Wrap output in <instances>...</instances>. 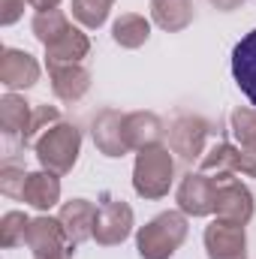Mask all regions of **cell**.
<instances>
[{"label": "cell", "instance_id": "obj_31", "mask_svg": "<svg viewBox=\"0 0 256 259\" xmlns=\"http://www.w3.org/2000/svg\"><path fill=\"white\" fill-rule=\"evenodd\" d=\"M36 259H72V250H64V253H52V256H36Z\"/></svg>", "mask_w": 256, "mask_h": 259}, {"label": "cell", "instance_id": "obj_26", "mask_svg": "<svg viewBox=\"0 0 256 259\" xmlns=\"http://www.w3.org/2000/svg\"><path fill=\"white\" fill-rule=\"evenodd\" d=\"M24 181H27L24 166L15 163V160H3V166H0V193L12 196V199H21Z\"/></svg>", "mask_w": 256, "mask_h": 259}, {"label": "cell", "instance_id": "obj_1", "mask_svg": "<svg viewBox=\"0 0 256 259\" xmlns=\"http://www.w3.org/2000/svg\"><path fill=\"white\" fill-rule=\"evenodd\" d=\"M190 223L184 211H163L136 229V250L142 259H172L187 241Z\"/></svg>", "mask_w": 256, "mask_h": 259}, {"label": "cell", "instance_id": "obj_6", "mask_svg": "<svg viewBox=\"0 0 256 259\" xmlns=\"http://www.w3.org/2000/svg\"><path fill=\"white\" fill-rule=\"evenodd\" d=\"M214 184H217L214 214H217L220 220L247 226L250 217H253V193H250L247 184L238 178V172H232V175H214Z\"/></svg>", "mask_w": 256, "mask_h": 259}, {"label": "cell", "instance_id": "obj_10", "mask_svg": "<svg viewBox=\"0 0 256 259\" xmlns=\"http://www.w3.org/2000/svg\"><path fill=\"white\" fill-rule=\"evenodd\" d=\"M124 118H127V115L118 112V109H103V112L94 115V121H91V136H94V145H97V151H100L103 157L118 160V157L130 154L127 136H124Z\"/></svg>", "mask_w": 256, "mask_h": 259}, {"label": "cell", "instance_id": "obj_17", "mask_svg": "<svg viewBox=\"0 0 256 259\" xmlns=\"http://www.w3.org/2000/svg\"><path fill=\"white\" fill-rule=\"evenodd\" d=\"M21 202L36 208V211H52L58 202H61V175L49 172V169H39V172H27V181H24V190H21Z\"/></svg>", "mask_w": 256, "mask_h": 259}, {"label": "cell", "instance_id": "obj_5", "mask_svg": "<svg viewBox=\"0 0 256 259\" xmlns=\"http://www.w3.org/2000/svg\"><path fill=\"white\" fill-rule=\"evenodd\" d=\"M214 133V124L202 115L193 112H181L175 115V121L169 124V148L178 160L184 163H199L205 154V139Z\"/></svg>", "mask_w": 256, "mask_h": 259}, {"label": "cell", "instance_id": "obj_28", "mask_svg": "<svg viewBox=\"0 0 256 259\" xmlns=\"http://www.w3.org/2000/svg\"><path fill=\"white\" fill-rule=\"evenodd\" d=\"M24 3H27V0H0V24H3V27L15 24V21L24 15Z\"/></svg>", "mask_w": 256, "mask_h": 259}, {"label": "cell", "instance_id": "obj_8", "mask_svg": "<svg viewBox=\"0 0 256 259\" xmlns=\"http://www.w3.org/2000/svg\"><path fill=\"white\" fill-rule=\"evenodd\" d=\"M178 211H184L187 217H211L214 214V202H217V184L211 175L205 172H187L178 184Z\"/></svg>", "mask_w": 256, "mask_h": 259}, {"label": "cell", "instance_id": "obj_18", "mask_svg": "<svg viewBox=\"0 0 256 259\" xmlns=\"http://www.w3.org/2000/svg\"><path fill=\"white\" fill-rule=\"evenodd\" d=\"M232 75H235V84L241 88V94L256 109V30L241 36V42L232 49Z\"/></svg>", "mask_w": 256, "mask_h": 259}, {"label": "cell", "instance_id": "obj_14", "mask_svg": "<svg viewBox=\"0 0 256 259\" xmlns=\"http://www.w3.org/2000/svg\"><path fill=\"white\" fill-rule=\"evenodd\" d=\"M58 220H61V226H64V232H66V241L72 247H78V244H84V241L94 238L97 205L91 199H69V202L61 205Z\"/></svg>", "mask_w": 256, "mask_h": 259}, {"label": "cell", "instance_id": "obj_15", "mask_svg": "<svg viewBox=\"0 0 256 259\" xmlns=\"http://www.w3.org/2000/svg\"><path fill=\"white\" fill-rule=\"evenodd\" d=\"M163 133H166V124L157 112H130L124 118V136H127L130 151L163 145Z\"/></svg>", "mask_w": 256, "mask_h": 259}, {"label": "cell", "instance_id": "obj_25", "mask_svg": "<svg viewBox=\"0 0 256 259\" xmlns=\"http://www.w3.org/2000/svg\"><path fill=\"white\" fill-rule=\"evenodd\" d=\"M27 226H30V217H27L24 211H6L3 220H0V247L12 250V247L24 244Z\"/></svg>", "mask_w": 256, "mask_h": 259}, {"label": "cell", "instance_id": "obj_2", "mask_svg": "<svg viewBox=\"0 0 256 259\" xmlns=\"http://www.w3.org/2000/svg\"><path fill=\"white\" fill-rule=\"evenodd\" d=\"M175 184V157L172 148L154 145L136 154L133 163V190L142 199H163Z\"/></svg>", "mask_w": 256, "mask_h": 259}, {"label": "cell", "instance_id": "obj_30", "mask_svg": "<svg viewBox=\"0 0 256 259\" xmlns=\"http://www.w3.org/2000/svg\"><path fill=\"white\" fill-rule=\"evenodd\" d=\"M208 3H211V6H217L220 12H232V9H238L244 0H208Z\"/></svg>", "mask_w": 256, "mask_h": 259}, {"label": "cell", "instance_id": "obj_22", "mask_svg": "<svg viewBox=\"0 0 256 259\" xmlns=\"http://www.w3.org/2000/svg\"><path fill=\"white\" fill-rule=\"evenodd\" d=\"M199 172H205V175H232V172H238V145H232V142H217V145H211L205 154H202V160H199Z\"/></svg>", "mask_w": 256, "mask_h": 259}, {"label": "cell", "instance_id": "obj_27", "mask_svg": "<svg viewBox=\"0 0 256 259\" xmlns=\"http://www.w3.org/2000/svg\"><path fill=\"white\" fill-rule=\"evenodd\" d=\"M58 121H61L58 106H42V103H36V109H33V142H36L49 127H55Z\"/></svg>", "mask_w": 256, "mask_h": 259}, {"label": "cell", "instance_id": "obj_19", "mask_svg": "<svg viewBox=\"0 0 256 259\" xmlns=\"http://www.w3.org/2000/svg\"><path fill=\"white\" fill-rule=\"evenodd\" d=\"M196 18L193 0H151V21L166 33L187 30Z\"/></svg>", "mask_w": 256, "mask_h": 259}, {"label": "cell", "instance_id": "obj_3", "mask_svg": "<svg viewBox=\"0 0 256 259\" xmlns=\"http://www.w3.org/2000/svg\"><path fill=\"white\" fill-rule=\"evenodd\" d=\"M33 151L42 169L55 175H69L81 154V130L69 121H58L33 142Z\"/></svg>", "mask_w": 256, "mask_h": 259}, {"label": "cell", "instance_id": "obj_12", "mask_svg": "<svg viewBox=\"0 0 256 259\" xmlns=\"http://www.w3.org/2000/svg\"><path fill=\"white\" fill-rule=\"evenodd\" d=\"M229 127L238 145V172L247 178H256V109L238 106L229 115Z\"/></svg>", "mask_w": 256, "mask_h": 259}, {"label": "cell", "instance_id": "obj_29", "mask_svg": "<svg viewBox=\"0 0 256 259\" xmlns=\"http://www.w3.org/2000/svg\"><path fill=\"white\" fill-rule=\"evenodd\" d=\"M27 6L36 9V12H49V9H58L61 0H27Z\"/></svg>", "mask_w": 256, "mask_h": 259}, {"label": "cell", "instance_id": "obj_24", "mask_svg": "<svg viewBox=\"0 0 256 259\" xmlns=\"http://www.w3.org/2000/svg\"><path fill=\"white\" fill-rule=\"evenodd\" d=\"M115 0H72V18L84 27V30H100L112 12Z\"/></svg>", "mask_w": 256, "mask_h": 259}, {"label": "cell", "instance_id": "obj_20", "mask_svg": "<svg viewBox=\"0 0 256 259\" xmlns=\"http://www.w3.org/2000/svg\"><path fill=\"white\" fill-rule=\"evenodd\" d=\"M91 52V39L84 30L69 27L64 36L52 46H46V66H64V64H81Z\"/></svg>", "mask_w": 256, "mask_h": 259}, {"label": "cell", "instance_id": "obj_9", "mask_svg": "<svg viewBox=\"0 0 256 259\" xmlns=\"http://www.w3.org/2000/svg\"><path fill=\"white\" fill-rule=\"evenodd\" d=\"M33 109L36 103H27L18 94H6L0 100V130L15 145H33Z\"/></svg>", "mask_w": 256, "mask_h": 259}, {"label": "cell", "instance_id": "obj_11", "mask_svg": "<svg viewBox=\"0 0 256 259\" xmlns=\"http://www.w3.org/2000/svg\"><path fill=\"white\" fill-rule=\"evenodd\" d=\"M39 72L42 66L39 61L24 52V49H3L0 52V84L6 91H27L39 81Z\"/></svg>", "mask_w": 256, "mask_h": 259}, {"label": "cell", "instance_id": "obj_4", "mask_svg": "<svg viewBox=\"0 0 256 259\" xmlns=\"http://www.w3.org/2000/svg\"><path fill=\"white\" fill-rule=\"evenodd\" d=\"M136 226V214L130 208V202H124L121 196L103 193L100 205H97V223H94V241L100 247H115L124 244L133 235Z\"/></svg>", "mask_w": 256, "mask_h": 259}, {"label": "cell", "instance_id": "obj_7", "mask_svg": "<svg viewBox=\"0 0 256 259\" xmlns=\"http://www.w3.org/2000/svg\"><path fill=\"white\" fill-rule=\"evenodd\" d=\"M202 241H205L208 259H247V229L241 223L214 217L205 226Z\"/></svg>", "mask_w": 256, "mask_h": 259}, {"label": "cell", "instance_id": "obj_16", "mask_svg": "<svg viewBox=\"0 0 256 259\" xmlns=\"http://www.w3.org/2000/svg\"><path fill=\"white\" fill-rule=\"evenodd\" d=\"M49 78H52V91L55 97L72 106L78 100H84V94L91 91V72L81 64H64V66H49Z\"/></svg>", "mask_w": 256, "mask_h": 259}, {"label": "cell", "instance_id": "obj_13", "mask_svg": "<svg viewBox=\"0 0 256 259\" xmlns=\"http://www.w3.org/2000/svg\"><path fill=\"white\" fill-rule=\"evenodd\" d=\"M24 244L30 247L33 259L36 256H52V253H64V250H75V247L66 241V232H64V226H61V220H58V217H49V214H39V217L30 220Z\"/></svg>", "mask_w": 256, "mask_h": 259}, {"label": "cell", "instance_id": "obj_21", "mask_svg": "<svg viewBox=\"0 0 256 259\" xmlns=\"http://www.w3.org/2000/svg\"><path fill=\"white\" fill-rule=\"evenodd\" d=\"M112 39H115V46L130 49V52L142 49L151 39V21L145 15H139V12H124L112 24Z\"/></svg>", "mask_w": 256, "mask_h": 259}, {"label": "cell", "instance_id": "obj_23", "mask_svg": "<svg viewBox=\"0 0 256 259\" xmlns=\"http://www.w3.org/2000/svg\"><path fill=\"white\" fill-rule=\"evenodd\" d=\"M69 27H72V24H69V18H66L64 9L36 12V15H33V21H30V30H33V36L42 42V49H46V46H52V42H58Z\"/></svg>", "mask_w": 256, "mask_h": 259}]
</instances>
